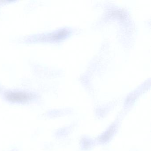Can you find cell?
Masks as SVG:
<instances>
[{"label":"cell","instance_id":"obj_1","mask_svg":"<svg viewBox=\"0 0 151 151\" xmlns=\"http://www.w3.org/2000/svg\"><path fill=\"white\" fill-rule=\"evenodd\" d=\"M6 98L13 102H25L32 98L31 94L21 92H10L6 94Z\"/></svg>","mask_w":151,"mask_h":151}]
</instances>
